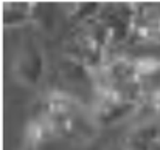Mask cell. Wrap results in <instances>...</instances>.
Listing matches in <instances>:
<instances>
[{
	"label": "cell",
	"mask_w": 160,
	"mask_h": 150,
	"mask_svg": "<svg viewBox=\"0 0 160 150\" xmlns=\"http://www.w3.org/2000/svg\"><path fill=\"white\" fill-rule=\"evenodd\" d=\"M20 150H38V146H34L33 143H30V141L25 139V143H23V146L20 147Z\"/></svg>",
	"instance_id": "9c48e42d"
},
{
	"label": "cell",
	"mask_w": 160,
	"mask_h": 150,
	"mask_svg": "<svg viewBox=\"0 0 160 150\" xmlns=\"http://www.w3.org/2000/svg\"><path fill=\"white\" fill-rule=\"evenodd\" d=\"M34 3L27 2H8L3 5V26L20 28L33 22Z\"/></svg>",
	"instance_id": "52a82bcc"
},
{
	"label": "cell",
	"mask_w": 160,
	"mask_h": 150,
	"mask_svg": "<svg viewBox=\"0 0 160 150\" xmlns=\"http://www.w3.org/2000/svg\"><path fill=\"white\" fill-rule=\"evenodd\" d=\"M64 8V12L73 20L75 25H86L92 20H95L98 17V12L101 9V3H89V2H84V3H76V2H72V3H67V5H62Z\"/></svg>",
	"instance_id": "ba28073f"
},
{
	"label": "cell",
	"mask_w": 160,
	"mask_h": 150,
	"mask_svg": "<svg viewBox=\"0 0 160 150\" xmlns=\"http://www.w3.org/2000/svg\"><path fill=\"white\" fill-rule=\"evenodd\" d=\"M90 108L97 124L101 129V127H112L131 118L132 115H137L140 105L123 99L109 90L95 88V98Z\"/></svg>",
	"instance_id": "277c9868"
},
{
	"label": "cell",
	"mask_w": 160,
	"mask_h": 150,
	"mask_svg": "<svg viewBox=\"0 0 160 150\" xmlns=\"http://www.w3.org/2000/svg\"><path fill=\"white\" fill-rule=\"evenodd\" d=\"M52 122L56 139L84 146L93 141L100 132L90 107L81 104L65 91H52L38 102V110Z\"/></svg>",
	"instance_id": "6da1fadb"
},
{
	"label": "cell",
	"mask_w": 160,
	"mask_h": 150,
	"mask_svg": "<svg viewBox=\"0 0 160 150\" xmlns=\"http://www.w3.org/2000/svg\"><path fill=\"white\" fill-rule=\"evenodd\" d=\"M58 65H59V73L65 82H68L72 85H92V87H95L93 73L81 62H78L72 57L62 56Z\"/></svg>",
	"instance_id": "8992f818"
},
{
	"label": "cell",
	"mask_w": 160,
	"mask_h": 150,
	"mask_svg": "<svg viewBox=\"0 0 160 150\" xmlns=\"http://www.w3.org/2000/svg\"><path fill=\"white\" fill-rule=\"evenodd\" d=\"M64 56L81 62L95 74L106 65L109 51L92 37L86 25H75L64 40Z\"/></svg>",
	"instance_id": "7a4b0ae2"
},
{
	"label": "cell",
	"mask_w": 160,
	"mask_h": 150,
	"mask_svg": "<svg viewBox=\"0 0 160 150\" xmlns=\"http://www.w3.org/2000/svg\"><path fill=\"white\" fill-rule=\"evenodd\" d=\"M45 68V53L39 40L33 36L23 37L12 65L16 79L27 87H36L44 81Z\"/></svg>",
	"instance_id": "3957f363"
},
{
	"label": "cell",
	"mask_w": 160,
	"mask_h": 150,
	"mask_svg": "<svg viewBox=\"0 0 160 150\" xmlns=\"http://www.w3.org/2000/svg\"><path fill=\"white\" fill-rule=\"evenodd\" d=\"M129 150H152L160 144V122L146 119L129 130L123 143Z\"/></svg>",
	"instance_id": "5b68a950"
},
{
	"label": "cell",
	"mask_w": 160,
	"mask_h": 150,
	"mask_svg": "<svg viewBox=\"0 0 160 150\" xmlns=\"http://www.w3.org/2000/svg\"><path fill=\"white\" fill-rule=\"evenodd\" d=\"M107 150H129L124 144H118V146H112L110 149H107Z\"/></svg>",
	"instance_id": "30bf717a"
}]
</instances>
